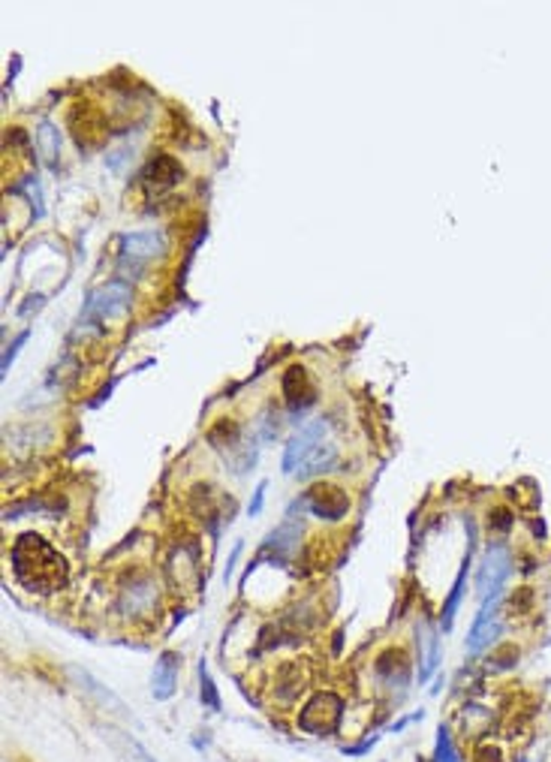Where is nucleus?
<instances>
[{
    "instance_id": "4",
    "label": "nucleus",
    "mask_w": 551,
    "mask_h": 762,
    "mask_svg": "<svg viewBox=\"0 0 551 762\" xmlns=\"http://www.w3.org/2000/svg\"><path fill=\"white\" fill-rule=\"evenodd\" d=\"M130 298H133V293H130V284H124V280H112V284L100 287L97 293H90L85 313H88V317H94V320L124 317V313L130 311Z\"/></svg>"
},
{
    "instance_id": "8",
    "label": "nucleus",
    "mask_w": 551,
    "mask_h": 762,
    "mask_svg": "<svg viewBox=\"0 0 551 762\" xmlns=\"http://www.w3.org/2000/svg\"><path fill=\"white\" fill-rule=\"evenodd\" d=\"M284 395H286V407L290 413H304L308 407H314V398H317V389L310 383V377L304 374V368H290L284 377Z\"/></svg>"
},
{
    "instance_id": "2",
    "label": "nucleus",
    "mask_w": 551,
    "mask_h": 762,
    "mask_svg": "<svg viewBox=\"0 0 551 762\" xmlns=\"http://www.w3.org/2000/svg\"><path fill=\"white\" fill-rule=\"evenodd\" d=\"M343 715V699L338 693H317L299 711V729L308 735H332L341 723Z\"/></svg>"
},
{
    "instance_id": "11",
    "label": "nucleus",
    "mask_w": 551,
    "mask_h": 762,
    "mask_svg": "<svg viewBox=\"0 0 551 762\" xmlns=\"http://www.w3.org/2000/svg\"><path fill=\"white\" fill-rule=\"evenodd\" d=\"M154 603H157V587H154L151 578H136V582H130V587L124 594H121V609H124V615L136 618L139 609H151Z\"/></svg>"
},
{
    "instance_id": "12",
    "label": "nucleus",
    "mask_w": 551,
    "mask_h": 762,
    "mask_svg": "<svg viewBox=\"0 0 551 762\" xmlns=\"http://www.w3.org/2000/svg\"><path fill=\"white\" fill-rule=\"evenodd\" d=\"M335 464H338V449H335V443H319L317 449L299 464L295 474L299 476H323L335 467Z\"/></svg>"
},
{
    "instance_id": "3",
    "label": "nucleus",
    "mask_w": 551,
    "mask_h": 762,
    "mask_svg": "<svg viewBox=\"0 0 551 762\" xmlns=\"http://www.w3.org/2000/svg\"><path fill=\"white\" fill-rule=\"evenodd\" d=\"M509 569H513V561H509V552L504 545H488L485 558L476 569V591H479L482 600L495 596L504 591V582L509 578Z\"/></svg>"
},
{
    "instance_id": "10",
    "label": "nucleus",
    "mask_w": 551,
    "mask_h": 762,
    "mask_svg": "<svg viewBox=\"0 0 551 762\" xmlns=\"http://www.w3.org/2000/svg\"><path fill=\"white\" fill-rule=\"evenodd\" d=\"M124 256L127 260H151V256H160L163 251H166V238H163V232H154V229H142V232H130V235H124Z\"/></svg>"
},
{
    "instance_id": "5",
    "label": "nucleus",
    "mask_w": 551,
    "mask_h": 762,
    "mask_svg": "<svg viewBox=\"0 0 551 762\" xmlns=\"http://www.w3.org/2000/svg\"><path fill=\"white\" fill-rule=\"evenodd\" d=\"M326 434H328V422H323V419H317V422H310V425L295 431V434L290 437V443H286V449H284V474H295L299 464L326 441Z\"/></svg>"
},
{
    "instance_id": "21",
    "label": "nucleus",
    "mask_w": 551,
    "mask_h": 762,
    "mask_svg": "<svg viewBox=\"0 0 551 762\" xmlns=\"http://www.w3.org/2000/svg\"><path fill=\"white\" fill-rule=\"evenodd\" d=\"M238 554H242V543H235V549H233V554H229V563H226V573H224V582H229V578H233V567L238 563Z\"/></svg>"
},
{
    "instance_id": "20",
    "label": "nucleus",
    "mask_w": 551,
    "mask_h": 762,
    "mask_svg": "<svg viewBox=\"0 0 551 762\" xmlns=\"http://www.w3.org/2000/svg\"><path fill=\"white\" fill-rule=\"evenodd\" d=\"M266 488H268V483H259L257 494H253V503H250V507H248V512H250V516H259V509H262V501H266Z\"/></svg>"
},
{
    "instance_id": "18",
    "label": "nucleus",
    "mask_w": 551,
    "mask_h": 762,
    "mask_svg": "<svg viewBox=\"0 0 551 762\" xmlns=\"http://www.w3.org/2000/svg\"><path fill=\"white\" fill-rule=\"evenodd\" d=\"M473 762H504V753H500L497 744L485 741V744H476V750H473Z\"/></svg>"
},
{
    "instance_id": "1",
    "label": "nucleus",
    "mask_w": 551,
    "mask_h": 762,
    "mask_svg": "<svg viewBox=\"0 0 551 762\" xmlns=\"http://www.w3.org/2000/svg\"><path fill=\"white\" fill-rule=\"evenodd\" d=\"M10 563L15 578L24 585V591L39 596H52L57 591H64V585L70 578V567L64 561V554L39 534H34V530L21 534L13 543Z\"/></svg>"
},
{
    "instance_id": "9",
    "label": "nucleus",
    "mask_w": 551,
    "mask_h": 762,
    "mask_svg": "<svg viewBox=\"0 0 551 762\" xmlns=\"http://www.w3.org/2000/svg\"><path fill=\"white\" fill-rule=\"evenodd\" d=\"M178 669H181V657L175 651H163L157 663H154V675H151V696L160 702H166L175 696L178 687Z\"/></svg>"
},
{
    "instance_id": "15",
    "label": "nucleus",
    "mask_w": 551,
    "mask_h": 762,
    "mask_svg": "<svg viewBox=\"0 0 551 762\" xmlns=\"http://www.w3.org/2000/svg\"><path fill=\"white\" fill-rule=\"evenodd\" d=\"M76 678H79L81 684H88V687H90V693H94L97 699H100V706H106L109 711H114V715H118V717H130V715H133V711H127L124 702H121L118 696H114V693L109 690V687H103L100 681H97V678H90L88 672H76Z\"/></svg>"
},
{
    "instance_id": "14",
    "label": "nucleus",
    "mask_w": 551,
    "mask_h": 762,
    "mask_svg": "<svg viewBox=\"0 0 551 762\" xmlns=\"http://www.w3.org/2000/svg\"><path fill=\"white\" fill-rule=\"evenodd\" d=\"M299 521H284L281 527H275L266 540V549H275V554H290L299 545Z\"/></svg>"
},
{
    "instance_id": "19",
    "label": "nucleus",
    "mask_w": 551,
    "mask_h": 762,
    "mask_svg": "<svg viewBox=\"0 0 551 762\" xmlns=\"http://www.w3.org/2000/svg\"><path fill=\"white\" fill-rule=\"evenodd\" d=\"M118 739H121V744H124V748H127L130 753H133V759H136V762H157V759L151 757V753H148V750L142 748V744H139V741L133 739V735H124V732H121Z\"/></svg>"
},
{
    "instance_id": "13",
    "label": "nucleus",
    "mask_w": 551,
    "mask_h": 762,
    "mask_svg": "<svg viewBox=\"0 0 551 762\" xmlns=\"http://www.w3.org/2000/svg\"><path fill=\"white\" fill-rule=\"evenodd\" d=\"M470 554H473V549H467L464 561H462V569H458V578H455V585H452V594H449L446 606H443V618H440L443 633H449V629H452L455 612H458V606H462V600H464V585H467V569H470Z\"/></svg>"
},
{
    "instance_id": "16",
    "label": "nucleus",
    "mask_w": 551,
    "mask_h": 762,
    "mask_svg": "<svg viewBox=\"0 0 551 762\" xmlns=\"http://www.w3.org/2000/svg\"><path fill=\"white\" fill-rule=\"evenodd\" d=\"M199 699H202V708L208 711H220V696H217V687H214L211 675H208V666L199 663Z\"/></svg>"
},
{
    "instance_id": "6",
    "label": "nucleus",
    "mask_w": 551,
    "mask_h": 762,
    "mask_svg": "<svg viewBox=\"0 0 551 762\" xmlns=\"http://www.w3.org/2000/svg\"><path fill=\"white\" fill-rule=\"evenodd\" d=\"M497 606H500V594L488 596V600H482V609H479V615H476V621H473L470 636H467V654L485 651L500 636V629H504V621L497 618Z\"/></svg>"
},
{
    "instance_id": "17",
    "label": "nucleus",
    "mask_w": 551,
    "mask_h": 762,
    "mask_svg": "<svg viewBox=\"0 0 551 762\" xmlns=\"http://www.w3.org/2000/svg\"><path fill=\"white\" fill-rule=\"evenodd\" d=\"M434 762H462L455 744H452V739H449V729L443 723L437 729V744H434Z\"/></svg>"
},
{
    "instance_id": "7",
    "label": "nucleus",
    "mask_w": 551,
    "mask_h": 762,
    "mask_svg": "<svg viewBox=\"0 0 551 762\" xmlns=\"http://www.w3.org/2000/svg\"><path fill=\"white\" fill-rule=\"evenodd\" d=\"M304 509H310L317 518H323V521H338V518L347 516L350 501L341 488L319 485V488H314V492L304 494Z\"/></svg>"
}]
</instances>
